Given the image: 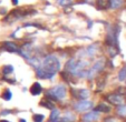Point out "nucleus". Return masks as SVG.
Wrapping results in <instances>:
<instances>
[{
	"label": "nucleus",
	"instance_id": "15",
	"mask_svg": "<svg viewBox=\"0 0 126 122\" xmlns=\"http://www.w3.org/2000/svg\"><path fill=\"white\" fill-rule=\"evenodd\" d=\"M76 97L78 99H81V100H85V99L88 98V96H89V92H88V90H85V89H80V90H77L76 91Z\"/></svg>",
	"mask_w": 126,
	"mask_h": 122
},
{
	"label": "nucleus",
	"instance_id": "11",
	"mask_svg": "<svg viewBox=\"0 0 126 122\" xmlns=\"http://www.w3.org/2000/svg\"><path fill=\"white\" fill-rule=\"evenodd\" d=\"M110 110H112V108H110L108 104L106 103H99L98 106H96L95 108V111H97V112H103V113H108L110 112Z\"/></svg>",
	"mask_w": 126,
	"mask_h": 122
},
{
	"label": "nucleus",
	"instance_id": "22",
	"mask_svg": "<svg viewBox=\"0 0 126 122\" xmlns=\"http://www.w3.org/2000/svg\"><path fill=\"white\" fill-rule=\"evenodd\" d=\"M12 71H14V68H12L11 66H7L3 68V73H5V74H9V73H11Z\"/></svg>",
	"mask_w": 126,
	"mask_h": 122
},
{
	"label": "nucleus",
	"instance_id": "14",
	"mask_svg": "<svg viewBox=\"0 0 126 122\" xmlns=\"http://www.w3.org/2000/svg\"><path fill=\"white\" fill-rule=\"evenodd\" d=\"M60 120V111L58 109H52L50 113V122H59Z\"/></svg>",
	"mask_w": 126,
	"mask_h": 122
},
{
	"label": "nucleus",
	"instance_id": "17",
	"mask_svg": "<svg viewBox=\"0 0 126 122\" xmlns=\"http://www.w3.org/2000/svg\"><path fill=\"white\" fill-rule=\"evenodd\" d=\"M118 80L119 81H126V66H124L123 68L119 70L118 72Z\"/></svg>",
	"mask_w": 126,
	"mask_h": 122
},
{
	"label": "nucleus",
	"instance_id": "9",
	"mask_svg": "<svg viewBox=\"0 0 126 122\" xmlns=\"http://www.w3.org/2000/svg\"><path fill=\"white\" fill-rule=\"evenodd\" d=\"M75 120H76V117L74 113L70 111H66L65 114L62 117V119L59 120V122H75Z\"/></svg>",
	"mask_w": 126,
	"mask_h": 122
},
{
	"label": "nucleus",
	"instance_id": "8",
	"mask_svg": "<svg viewBox=\"0 0 126 122\" xmlns=\"http://www.w3.org/2000/svg\"><path fill=\"white\" fill-rule=\"evenodd\" d=\"M99 119V112L97 111H91V112H87L86 114L83 115L81 120L83 122H95Z\"/></svg>",
	"mask_w": 126,
	"mask_h": 122
},
{
	"label": "nucleus",
	"instance_id": "28",
	"mask_svg": "<svg viewBox=\"0 0 126 122\" xmlns=\"http://www.w3.org/2000/svg\"><path fill=\"white\" fill-rule=\"evenodd\" d=\"M124 122H126V120H125V121H124Z\"/></svg>",
	"mask_w": 126,
	"mask_h": 122
},
{
	"label": "nucleus",
	"instance_id": "3",
	"mask_svg": "<svg viewBox=\"0 0 126 122\" xmlns=\"http://www.w3.org/2000/svg\"><path fill=\"white\" fill-rule=\"evenodd\" d=\"M104 67H105V60L104 59H99V60H97L95 63L93 64V67L87 71V77H86V79H93V78L96 75V73H98L99 71H102L103 69H104Z\"/></svg>",
	"mask_w": 126,
	"mask_h": 122
},
{
	"label": "nucleus",
	"instance_id": "10",
	"mask_svg": "<svg viewBox=\"0 0 126 122\" xmlns=\"http://www.w3.org/2000/svg\"><path fill=\"white\" fill-rule=\"evenodd\" d=\"M3 46H5V49L7 50L8 52H14V53L17 52V53H20V51H21L14 42H6Z\"/></svg>",
	"mask_w": 126,
	"mask_h": 122
},
{
	"label": "nucleus",
	"instance_id": "18",
	"mask_svg": "<svg viewBox=\"0 0 126 122\" xmlns=\"http://www.w3.org/2000/svg\"><path fill=\"white\" fill-rule=\"evenodd\" d=\"M117 114L119 117H126V104H123L117 108Z\"/></svg>",
	"mask_w": 126,
	"mask_h": 122
},
{
	"label": "nucleus",
	"instance_id": "27",
	"mask_svg": "<svg viewBox=\"0 0 126 122\" xmlns=\"http://www.w3.org/2000/svg\"><path fill=\"white\" fill-rule=\"evenodd\" d=\"M0 122H8V121H6V120H1Z\"/></svg>",
	"mask_w": 126,
	"mask_h": 122
},
{
	"label": "nucleus",
	"instance_id": "6",
	"mask_svg": "<svg viewBox=\"0 0 126 122\" xmlns=\"http://www.w3.org/2000/svg\"><path fill=\"white\" fill-rule=\"evenodd\" d=\"M94 106V103L89 100H81L79 102H77L75 104V110L78 111V112H85V111L92 109Z\"/></svg>",
	"mask_w": 126,
	"mask_h": 122
},
{
	"label": "nucleus",
	"instance_id": "13",
	"mask_svg": "<svg viewBox=\"0 0 126 122\" xmlns=\"http://www.w3.org/2000/svg\"><path fill=\"white\" fill-rule=\"evenodd\" d=\"M96 3H97V8L100 10L108 9L110 7V0H97Z\"/></svg>",
	"mask_w": 126,
	"mask_h": 122
},
{
	"label": "nucleus",
	"instance_id": "21",
	"mask_svg": "<svg viewBox=\"0 0 126 122\" xmlns=\"http://www.w3.org/2000/svg\"><path fill=\"white\" fill-rule=\"evenodd\" d=\"M11 97H12V94H11V92H10L9 90H6V91L3 92V94H2V98L5 99V100H10Z\"/></svg>",
	"mask_w": 126,
	"mask_h": 122
},
{
	"label": "nucleus",
	"instance_id": "26",
	"mask_svg": "<svg viewBox=\"0 0 126 122\" xmlns=\"http://www.w3.org/2000/svg\"><path fill=\"white\" fill-rule=\"evenodd\" d=\"M19 122H26V121H25L24 119H20V120H19Z\"/></svg>",
	"mask_w": 126,
	"mask_h": 122
},
{
	"label": "nucleus",
	"instance_id": "2",
	"mask_svg": "<svg viewBox=\"0 0 126 122\" xmlns=\"http://www.w3.org/2000/svg\"><path fill=\"white\" fill-rule=\"evenodd\" d=\"M88 64H89V62L87 60H84V59H80L78 61L76 59H70L67 61L65 69H66V71H68L69 73L76 75V77L86 78L88 71Z\"/></svg>",
	"mask_w": 126,
	"mask_h": 122
},
{
	"label": "nucleus",
	"instance_id": "20",
	"mask_svg": "<svg viewBox=\"0 0 126 122\" xmlns=\"http://www.w3.org/2000/svg\"><path fill=\"white\" fill-rule=\"evenodd\" d=\"M44 114H35L33 115V121L35 122H43L44 121Z\"/></svg>",
	"mask_w": 126,
	"mask_h": 122
},
{
	"label": "nucleus",
	"instance_id": "23",
	"mask_svg": "<svg viewBox=\"0 0 126 122\" xmlns=\"http://www.w3.org/2000/svg\"><path fill=\"white\" fill-rule=\"evenodd\" d=\"M104 122H118V120L114 117H110V118H107V119H105Z\"/></svg>",
	"mask_w": 126,
	"mask_h": 122
},
{
	"label": "nucleus",
	"instance_id": "4",
	"mask_svg": "<svg viewBox=\"0 0 126 122\" xmlns=\"http://www.w3.org/2000/svg\"><path fill=\"white\" fill-rule=\"evenodd\" d=\"M50 97H52L54 99H57V100H60V99H64L66 97V88L62 85H58L56 87H54L49 92H48Z\"/></svg>",
	"mask_w": 126,
	"mask_h": 122
},
{
	"label": "nucleus",
	"instance_id": "12",
	"mask_svg": "<svg viewBox=\"0 0 126 122\" xmlns=\"http://www.w3.org/2000/svg\"><path fill=\"white\" fill-rule=\"evenodd\" d=\"M41 91H43V88H41L39 82H35L30 88V93L32 96H38V94L41 93Z\"/></svg>",
	"mask_w": 126,
	"mask_h": 122
},
{
	"label": "nucleus",
	"instance_id": "16",
	"mask_svg": "<svg viewBox=\"0 0 126 122\" xmlns=\"http://www.w3.org/2000/svg\"><path fill=\"white\" fill-rule=\"evenodd\" d=\"M123 6V0H110V8L118 9Z\"/></svg>",
	"mask_w": 126,
	"mask_h": 122
},
{
	"label": "nucleus",
	"instance_id": "19",
	"mask_svg": "<svg viewBox=\"0 0 126 122\" xmlns=\"http://www.w3.org/2000/svg\"><path fill=\"white\" fill-rule=\"evenodd\" d=\"M40 106L45 107V108H47V109H55V108H54V104L51 103V101H50V102H47V100L41 101V102H40Z\"/></svg>",
	"mask_w": 126,
	"mask_h": 122
},
{
	"label": "nucleus",
	"instance_id": "24",
	"mask_svg": "<svg viewBox=\"0 0 126 122\" xmlns=\"http://www.w3.org/2000/svg\"><path fill=\"white\" fill-rule=\"evenodd\" d=\"M69 2H70V0H58V3H59L60 6H66V5H68Z\"/></svg>",
	"mask_w": 126,
	"mask_h": 122
},
{
	"label": "nucleus",
	"instance_id": "1",
	"mask_svg": "<svg viewBox=\"0 0 126 122\" xmlns=\"http://www.w3.org/2000/svg\"><path fill=\"white\" fill-rule=\"evenodd\" d=\"M60 70V61L55 56H47L43 61V64L36 70L37 77L40 79H50Z\"/></svg>",
	"mask_w": 126,
	"mask_h": 122
},
{
	"label": "nucleus",
	"instance_id": "7",
	"mask_svg": "<svg viewBox=\"0 0 126 122\" xmlns=\"http://www.w3.org/2000/svg\"><path fill=\"white\" fill-rule=\"evenodd\" d=\"M98 51V45H92L89 47H87L86 49L81 50L79 52V58H83V57H89V58H93Z\"/></svg>",
	"mask_w": 126,
	"mask_h": 122
},
{
	"label": "nucleus",
	"instance_id": "5",
	"mask_svg": "<svg viewBox=\"0 0 126 122\" xmlns=\"http://www.w3.org/2000/svg\"><path fill=\"white\" fill-rule=\"evenodd\" d=\"M106 100L110 102V103L114 104V106L121 107L123 104H125V99L122 96L121 93H110L106 97Z\"/></svg>",
	"mask_w": 126,
	"mask_h": 122
},
{
	"label": "nucleus",
	"instance_id": "25",
	"mask_svg": "<svg viewBox=\"0 0 126 122\" xmlns=\"http://www.w3.org/2000/svg\"><path fill=\"white\" fill-rule=\"evenodd\" d=\"M12 3H14V5H17V3H18V0H12Z\"/></svg>",
	"mask_w": 126,
	"mask_h": 122
}]
</instances>
